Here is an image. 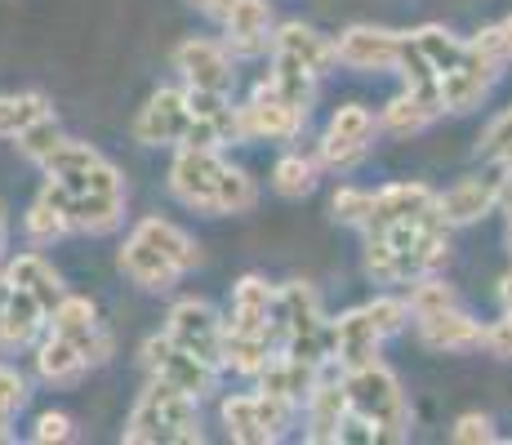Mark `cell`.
<instances>
[{"label": "cell", "mask_w": 512, "mask_h": 445, "mask_svg": "<svg viewBox=\"0 0 512 445\" xmlns=\"http://www.w3.org/2000/svg\"><path fill=\"white\" fill-rule=\"evenodd\" d=\"M499 210L512 219V156L499 165Z\"/></svg>", "instance_id": "obj_48"}, {"label": "cell", "mask_w": 512, "mask_h": 445, "mask_svg": "<svg viewBox=\"0 0 512 445\" xmlns=\"http://www.w3.org/2000/svg\"><path fill=\"white\" fill-rule=\"evenodd\" d=\"M339 441L343 445H374V441H388V437H383V428H374L370 419H361L357 410H348V419H343V428H339Z\"/></svg>", "instance_id": "obj_46"}, {"label": "cell", "mask_w": 512, "mask_h": 445, "mask_svg": "<svg viewBox=\"0 0 512 445\" xmlns=\"http://www.w3.org/2000/svg\"><path fill=\"white\" fill-rule=\"evenodd\" d=\"M415 334L428 352H481L486 348V325L472 312H464L459 303L450 308H437L428 316H415Z\"/></svg>", "instance_id": "obj_22"}, {"label": "cell", "mask_w": 512, "mask_h": 445, "mask_svg": "<svg viewBox=\"0 0 512 445\" xmlns=\"http://www.w3.org/2000/svg\"><path fill=\"white\" fill-rule=\"evenodd\" d=\"M49 330V312L27 290H14L0 308V352H32Z\"/></svg>", "instance_id": "obj_27"}, {"label": "cell", "mask_w": 512, "mask_h": 445, "mask_svg": "<svg viewBox=\"0 0 512 445\" xmlns=\"http://www.w3.org/2000/svg\"><path fill=\"white\" fill-rule=\"evenodd\" d=\"M437 192L428 183H388L374 192V210H370V223L361 227L366 236H383L392 227H406V223H419L428 214H437Z\"/></svg>", "instance_id": "obj_19"}, {"label": "cell", "mask_w": 512, "mask_h": 445, "mask_svg": "<svg viewBox=\"0 0 512 445\" xmlns=\"http://www.w3.org/2000/svg\"><path fill=\"white\" fill-rule=\"evenodd\" d=\"M223 45L241 58L272 54V36H277V18H272V0H236L232 14L223 18Z\"/></svg>", "instance_id": "obj_23"}, {"label": "cell", "mask_w": 512, "mask_h": 445, "mask_svg": "<svg viewBox=\"0 0 512 445\" xmlns=\"http://www.w3.org/2000/svg\"><path fill=\"white\" fill-rule=\"evenodd\" d=\"M32 365H36V379L49 383V388H67V383H76L85 370H90L85 352L76 348L72 339L54 334V330H45L41 343L32 348Z\"/></svg>", "instance_id": "obj_29"}, {"label": "cell", "mask_w": 512, "mask_h": 445, "mask_svg": "<svg viewBox=\"0 0 512 445\" xmlns=\"http://www.w3.org/2000/svg\"><path fill=\"white\" fill-rule=\"evenodd\" d=\"M450 263V223L437 214L383 236H366V276L379 285H415Z\"/></svg>", "instance_id": "obj_3"}, {"label": "cell", "mask_w": 512, "mask_h": 445, "mask_svg": "<svg viewBox=\"0 0 512 445\" xmlns=\"http://www.w3.org/2000/svg\"><path fill=\"white\" fill-rule=\"evenodd\" d=\"M139 361L147 370V379H161V383H174L179 392H187V397L205 401L210 392H219V365H210L205 356L187 352L183 343H174L170 334H152V339H143L139 348Z\"/></svg>", "instance_id": "obj_9"}, {"label": "cell", "mask_w": 512, "mask_h": 445, "mask_svg": "<svg viewBox=\"0 0 512 445\" xmlns=\"http://www.w3.org/2000/svg\"><path fill=\"white\" fill-rule=\"evenodd\" d=\"M223 325L236 330V334H263V339H277V285L263 281V276H254V272L241 276V281L232 285Z\"/></svg>", "instance_id": "obj_20"}, {"label": "cell", "mask_w": 512, "mask_h": 445, "mask_svg": "<svg viewBox=\"0 0 512 445\" xmlns=\"http://www.w3.org/2000/svg\"><path fill=\"white\" fill-rule=\"evenodd\" d=\"M499 72H504V67H499L495 58H486L477 45H472L464 63L450 67V72L441 76V107H446L450 116H468V112H477V107L490 98V89H495Z\"/></svg>", "instance_id": "obj_18"}, {"label": "cell", "mask_w": 512, "mask_h": 445, "mask_svg": "<svg viewBox=\"0 0 512 445\" xmlns=\"http://www.w3.org/2000/svg\"><path fill=\"white\" fill-rule=\"evenodd\" d=\"M263 85H268L272 94H281L290 107H299V112H312V103H317V85H321V76H317V72H308L303 63H294V58L272 54Z\"/></svg>", "instance_id": "obj_31"}, {"label": "cell", "mask_w": 512, "mask_h": 445, "mask_svg": "<svg viewBox=\"0 0 512 445\" xmlns=\"http://www.w3.org/2000/svg\"><path fill=\"white\" fill-rule=\"evenodd\" d=\"M219 419H223V428H228V441H236V445H272V441H281L285 432L294 428L299 410L254 388V392L223 397Z\"/></svg>", "instance_id": "obj_8"}, {"label": "cell", "mask_w": 512, "mask_h": 445, "mask_svg": "<svg viewBox=\"0 0 512 445\" xmlns=\"http://www.w3.org/2000/svg\"><path fill=\"white\" fill-rule=\"evenodd\" d=\"M277 339L285 352L312 365H334V334L321 294L308 281L277 285Z\"/></svg>", "instance_id": "obj_6"}, {"label": "cell", "mask_w": 512, "mask_h": 445, "mask_svg": "<svg viewBox=\"0 0 512 445\" xmlns=\"http://www.w3.org/2000/svg\"><path fill=\"white\" fill-rule=\"evenodd\" d=\"M317 178H321L317 156L285 152V156H277V165H272V192L285 196V201H303V196L317 192Z\"/></svg>", "instance_id": "obj_33"}, {"label": "cell", "mask_w": 512, "mask_h": 445, "mask_svg": "<svg viewBox=\"0 0 512 445\" xmlns=\"http://www.w3.org/2000/svg\"><path fill=\"white\" fill-rule=\"evenodd\" d=\"M508 112H512V107H508Z\"/></svg>", "instance_id": "obj_53"}, {"label": "cell", "mask_w": 512, "mask_h": 445, "mask_svg": "<svg viewBox=\"0 0 512 445\" xmlns=\"http://www.w3.org/2000/svg\"><path fill=\"white\" fill-rule=\"evenodd\" d=\"M330 334H334V365H339V370L379 361L383 334H379V325L370 321L366 303H361V308L339 312V316H330Z\"/></svg>", "instance_id": "obj_24"}, {"label": "cell", "mask_w": 512, "mask_h": 445, "mask_svg": "<svg viewBox=\"0 0 512 445\" xmlns=\"http://www.w3.org/2000/svg\"><path fill=\"white\" fill-rule=\"evenodd\" d=\"M272 54H285L294 58V63H303L308 72H317L321 81L339 67V54H334V36L317 32V27L299 23V18H290V23H277V36H272Z\"/></svg>", "instance_id": "obj_26"}, {"label": "cell", "mask_w": 512, "mask_h": 445, "mask_svg": "<svg viewBox=\"0 0 512 445\" xmlns=\"http://www.w3.org/2000/svg\"><path fill=\"white\" fill-rule=\"evenodd\" d=\"M415 45L423 49V58L432 63V72H437V81L450 72V67H459L468 58V49H472V41H464V36H455L450 27H441V23H423V27H415Z\"/></svg>", "instance_id": "obj_32"}, {"label": "cell", "mask_w": 512, "mask_h": 445, "mask_svg": "<svg viewBox=\"0 0 512 445\" xmlns=\"http://www.w3.org/2000/svg\"><path fill=\"white\" fill-rule=\"evenodd\" d=\"M27 397H32V388H27V374L0 356V405H5L9 414H18L27 405Z\"/></svg>", "instance_id": "obj_44"}, {"label": "cell", "mask_w": 512, "mask_h": 445, "mask_svg": "<svg viewBox=\"0 0 512 445\" xmlns=\"http://www.w3.org/2000/svg\"><path fill=\"white\" fill-rule=\"evenodd\" d=\"M472 45H477L486 58H495L499 67H508L512 63V14L499 18V23H490V27H481V32L472 36Z\"/></svg>", "instance_id": "obj_42"}, {"label": "cell", "mask_w": 512, "mask_h": 445, "mask_svg": "<svg viewBox=\"0 0 512 445\" xmlns=\"http://www.w3.org/2000/svg\"><path fill=\"white\" fill-rule=\"evenodd\" d=\"M32 441L36 445H58V441H72V419L63 410H45L32 428Z\"/></svg>", "instance_id": "obj_45"}, {"label": "cell", "mask_w": 512, "mask_h": 445, "mask_svg": "<svg viewBox=\"0 0 512 445\" xmlns=\"http://www.w3.org/2000/svg\"><path fill=\"white\" fill-rule=\"evenodd\" d=\"M486 352L512 361V272L499 281V321L486 325Z\"/></svg>", "instance_id": "obj_39"}, {"label": "cell", "mask_w": 512, "mask_h": 445, "mask_svg": "<svg viewBox=\"0 0 512 445\" xmlns=\"http://www.w3.org/2000/svg\"><path fill=\"white\" fill-rule=\"evenodd\" d=\"M187 103H192V130H187L183 147H232L245 143L241 130V107L232 103V94L223 89H187Z\"/></svg>", "instance_id": "obj_12"}, {"label": "cell", "mask_w": 512, "mask_h": 445, "mask_svg": "<svg viewBox=\"0 0 512 445\" xmlns=\"http://www.w3.org/2000/svg\"><path fill=\"white\" fill-rule=\"evenodd\" d=\"M374 134H379V116H374L366 103H343L339 112L330 116L326 134H321V143H317L321 170H330V174L361 170L374 152Z\"/></svg>", "instance_id": "obj_10"}, {"label": "cell", "mask_w": 512, "mask_h": 445, "mask_svg": "<svg viewBox=\"0 0 512 445\" xmlns=\"http://www.w3.org/2000/svg\"><path fill=\"white\" fill-rule=\"evenodd\" d=\"M49 98L41 89H14V94H0V138H18L32 121L49 116Z\"/></svg>", "instance_id": "obj_35"}, {"label": "cell", "mask_w": 512, "mask_h": 445, "mask_svg": "<svg viewBox=\"0 0 512 445\" xmlns=\"http://www.w3.org/2000/svg\"><path fill=\"white\" fill-rule=\"evenodd\" d=\"M450 441H455V445H490V441H499L495 419H490V414H481V410L459 414L455 428H450Z\"/></svg>", "instance_id": "obj_43"}, {"label": "cell", "mask_w": 512, "mask_h": 445, "mask_svg": "<svg viewBox=\"0 0 512 445\" xmlns=\"http://www.w3.org/2000/svg\"><path fill=\"white\" fill-rule=\"evenodd\" d=\"M437 116H446L441 98H428V94H410L401 89L397 98H388V107L379 112V130L392 134V138H410V134H423Z\"/></svg>", "instance_id": "obj_30"}, {"label": "cell", "mask_w": 512, "mask_h": 445, "mask_svg": "<svg viewBox=\"0 0 512 445\" xmlns=\"http://www.w3.org/2000/svg\"><path fill=\"white\" fill-rule=\"evenodd\" d=\"M165 187H170V196L183 210L210 214V219L250 214L259 205V183L241 165L223 161L219 147H174Z\"/></svg>", "instance_id": "obj_2"}, {"label": "cell", "mask_w": 512, "mask_h": 445, "mask_svg": "<svg viewBox=\"0 0 512 445\" xmlns=\"http://www.w3.org/2000/svg\"><path fill=\"white\" fill-rule=\"evenodd\" d=\"M366 312H370V321L379 325L383 339L401 334L410 321H415V316H410V299H406V294H374V299L366 303Z\"/></svg>", "instance_id": "obj_40"}, {"label": "cell", "mask_w": 512, "mask_h": 445, "mask_svg": "<svg viewBox=\"0 0 512 445\" xmlns=\"http://www.w3.org/2000/svg\"><path fill=\"white\" fill-rule=\"evenodd\" d=\"M370 210H374V192H366V187L343 183L339 192L330 196V214H334V223H343V227H366Z\"/></svg>", "instance_id": "obj_38"}, {"label": "cell", "mask_w": 512, "mask_h": 445, "mask_svg": "<svg viewBox=\"0 0 512 445\" xmlns=\"http://www.w3.org/2000/svg\"><path fill=\"white\" fill-rule=\"evenodd\" d=\"M187 5H192V9H201V14H205V18H214V23H223V18L232 14V5H236V0H187Z\"/></svg>", "instance_id": "obj_47"}, {"label": "cell", "mask_w": 512, "mask_h": 445, "mask_svg": "<svg viewBox=\"0 0 512 445\" xmlns=\"http://www.w3.org/2000/svg\"><path fill=\"white\" fill-rule=\"evenodd\" d=\"M121 272L130 276L139 290H174L196 263H201V245L192 241V232H183L170 219H147L134 223V232L125 236L121 254H116Z\"/></svg>", "instance_id": "obj_4"}, {"label": "cell", "mask_w": 512, "mask_h": 445, "mask_svg": "<svg viewBox=\"0 0 512 445\" xmlns=\"http://www.w3.org/2000/svg\"><path fill=\"white\" fill-rule=\"evenodd\" d=\"M477 156L481 161H490L499 170V165L512 156V112H499L495 121L481 130V138H477Z\"/></svg>", "instance_id": "obj_41"}, {"label": "cell", "mask_w": 512, "mask_h": 445, "mask_svg": "<svg viewBox=\"0 0 512 445\" xmlns=\"http://www.w3.org/2000/svg\"><path fill=\"white\" fill-rule=\"evenodd\" d=\"M401 36L406 32H388V27H374V23H352L334 36V54H339V67L361 72V76L397 72Z\"/></svg>", "instance_id": "obj_13"}, {"label": "cell", "mask_w": 512, "mask_h": 445, "mask_svg": "<svg viewBox=\"0 0 512 445\" xmlns=\"http://www.w3.org/2000/svg\"><path fill=\"white\" fill-rule=\"evenodd\" d=\"M308 125V112L290 107L281 94H272L268 85H259L241 103V130L245 143H294Z\"/></svg>", "instance_id": "obj_16"}, {"label": "cell", "mask_w": 512, "mask_h": 445, "mask_svg": "<svg viewBox=\"0 0 512 445\" xmlns=\"http://www.w3.org/2000/svg\"><path fill=\"white\" fill-rule=\"evenodd\" d=\"M41 170H45L41 196L54 210H63L72 232L107 236L125 223V196H130L125 178L94 143L67 138Z\"/></svg>", "instance_id": "obj_1"}, {"label": "cell", "mask_w": 512, "mask_h": 445, "mask_svg": "<svg viewBox=\"0 0 512 445\" xmlns=\"http://www.w3.org/2000/svg\"><path fill=\"white\" fill-rule=\"evenodd\" d=\"M223 316L214 312L210 299H179L170 312H165V334L174 343H183L187 352L205 356L210 365L223 370Z\"/></svg>", "instance_id": "obj_14"}, {"label": "cell", "mask_w": 512, "mask_h": 445, "mask_svg": "<svg viewBox=\"0 0 512 445\" xmlns=\"http://www.w3.org/2000/svg\"><path fill=\"white\" fill-rule=\"evenodd\" d=\"M5 241H9V219H5V205H0V259H5Z\"/></svg>", "instance_id": "obj_51"}, {"label": "cell", "mask_w": 512, "mask_h": 445, "mask_svg": "<svg viewBox=\"0 0 512 445\" xmlns=\"http://www.w3.org/2000/svg\"><path fill=\"white\" fill-rule=\"evenodd\" d=\"M187 130H192V103H187V85H161L147 94L130 125V138L139 147H183Z\"/></svg>", "instance_id": "obj_11"}, {"label": "cell", "mask_w": 512, "mask_h": 445, "mask_svg": "<svg viewBox=\"0 0 512 445\" xmlns=\"http://www.w3.org/2000/svg\"><path fill=\"white\" fill-rule=\"evenodd\" d=\"M348 388H343V370L326 365L312 383L308 401H303V437L312 445H339V428L348 419Z\"/></svg>", "instance_id": "obj_17"}, {"label": "cell", "mask_w": 512, "mask_h": 445, "mask_svg": "<svg viewBox=\"0 0 512 445\" xmlns=\"http://www.w3.org/2000/svg\"><path fill=\"white\" fill-rule=\"evenodd\" d=\"M174 72H179L187 89H223V94H232L236 54L223 41H210V36H187L174 49Z\"/></svg>", "instance_id": "obj_15"}, {"label": "cell", "mask_w": 512, "mask_h": 445, "mask_svg": "<svg viewBox=\"0 0 512 445\" xmlns=\"http://www.w3.org/2000/svg\"><path fill=\"white\" fill-rule=\"evenodd\" d=\"M437 205H441V219L450 227L481 223L486 214L499 210V174L495 178H481V174L459 178V183H450L446 192H437Z\"/></svg>", "instance_id": "obj_25"}, {"label": "cell", "mask_w": 512, "mask_h": 445, "mask_svg": "<svg viewBox=\"0 0 512 445\" xmlns=\"http://www.w3.org/2000/svg\"><path fill=\"white\" fill-rule=\"evenodd\" d=\"M63 143H67V134H63V125L54 121V112L41 116V121H32L23 134L14 138L18 156H23V161H32V165H45Z\"/></svg>", "instance_id": "obj_37"}, {"label": "cell", "mask_w": 512, "mask_h": 445, "mask_svg": "<svg viewBox=\"0 0 512 445\" xmlns=\"http://www.w3.org/2000/svg\"><path fill=\"white\" fill-rule=\"evenodd\" d=\"M49 330L63 334V339H72L76 348L85 352L90 370L112 356V334L103 330V321H98V308L85 299V294H63V303L49 312Z\"/></svg>", "instance_id": "obj_21"}, {"label": "cell", "mask_w": 512, "mask_h": 445, "mask_svg": "<svg viewBox=\"0 0 512 445\" xmlns=\"http://www.w3.org/2000/svg\"><path fill=\"white\" fill-rule=\"evenodd\" d=\"M23 232H27V241H32L36 250H45V245H58L63 236H72V223H67L63 210H54L45 196H36V201L27 205V214H23Z\"/></svg>", "instance_id": "obj_36"}, {"label": "cell", "mask_w": 512, "mask_h": 445, "mask_svg": "<svg viewBox=\"0 0 512 445\" xmlns=\"http://www.w3.org/2000/svg\"><path fill=\"white\" fill-rule=\"evenodd\" d=\"M9 294H14V281H9V276H5V267H0V308H5V303H9Z\"/></svg>", "instance_id": "obj_50"}, {"label": "cell", "mask_w": 512, "mask_h": 445, "mask_svg": "<svg viewBox=\"0 0 512 445\" xmlns=\"http://www.w3.org/2000/svg\"><path fill=\"white\" fill-rule=\"evenodd\" d=\"M508 250H512V219H508Z\"/></svg>", "instance_id": "obj_52"}, {"label": "cell", "mask_w": 512, "mask_h": 445, "mask_svg": "<svg viewBox=\"0 0 512 445\" xmlns=\"http://www.w3.org/2000/svg\"><path fill=\"white\" fill-rule=\"evenodd\" d=\"M5 276L14 281V290H27V294H32V299L41 303L45 312H54L58 303H63V294H67L63 276L54 272V263H49L41 250H23V254H14V259L5 263Z\"/></svg>", "instance_id": "obj_28"}, {"label": "cell", "mask_w": 512, "mask_h": 445, "mask_svg": "<svg viewBox=\"0 0 512 445\" xmlns=\"http://www.w3.org/2000/svg\"><path fill=\"white\" fill-rule=\"evenodd\" d=\"M121 441L130 445H201V401L179 392L174 383L147 379V388L134 401L130 419H125Z\"/></svg>", "instance_id": "obj_5"}, {"label": "cell", "mask_w": 512, "mask_h": 445, "mask_svg": "<svg viewBox=\"0 0 512 445\" xmlns=\"http://www.w3.org/2000/svg\"><path fill=\"white\" fill-rule=\"evenodd\" d=\"M5 441H14V414L0 405V445H5Z\"/></svg>", "instance_id": "obj_49"}, {"label": "cell", "mask_w": 512, "mask_h": 445, "mask_svg": "<svg viewBox=\"0 0 512 445\" xmlns=\"http://www.w3.org/2000/svg\"><path fill=\"white\" fill-rule=\"evenodd\" d=\"M343 388H348V405H352V410H357L361 419H370L374 428H383V437H388V441H406L410 437L406 388H401V379L383 361L343 370Z\"/></svg>", "instance_id": "obj_7"}, {"label": "cell", "mask_w": 512, "mask_h": 445, "mask_svg": "<svg viewBox=\"0 0 512 445\" xmlns=\"http://www.w3.org/2000/svg\"><path fill=\"white\" fill-rule=\"evenodd\" d=\"M277 348H281V343H277V339H263V334L223 330V370L254 379V374L263 370V361H268V356L277 352Z\"/></svg>", "instance_id": "obj_34"}]
</instances>
